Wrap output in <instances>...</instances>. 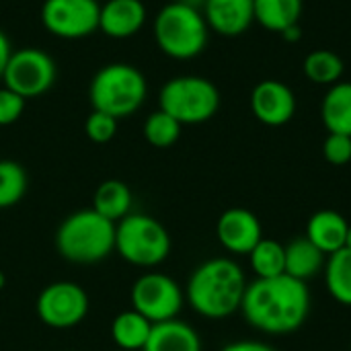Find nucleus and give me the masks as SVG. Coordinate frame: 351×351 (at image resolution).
I'll return each mask as SVG.
<instances>
[{
  "label": "nucleus",
  "mask_w": 351,
  "mask_h": 351,
  "mask_svg": "<svg viewBox=\"0 0 351 351\" xmlns=\"http://www.w3.org/2000/svg\"><path fill=\"white\" fill-rule=\"evenodd\" d=\"M241 313L245 321L269 335H290L298 331L311 313V292L304 282L290 276L257 278L247 284Z\"/></svg>",
  "instance_id": "f257e3e1"
},
{
  "label": "nucleus",
  "mask_w": 351,
  "mask_h": 351,
  "mask_svg": "<svg viewBox=\"0 0 351 351\" xmlns=\"http://www.w3.org/2000/svg\"><path fill=\"white\" fill-rule=\"evenodd\" d=\"M245 290L247 280L239 263L216 257L195 267L185 288V300L197 315L220 321L241 311Z\"/></svg>",
  "instance_id": "f03ea898"
},
{
  "label": "nucleus",
  "mask_w": 351,
  "mask_h": 351,
  "mask_svg": "<svg viewBox=\"0 0 351 351\" xmlns=\"http://www.w3.org/2000/svg\"><path fill=\"white\" fill-rule=\"evenodd\" d=\"M56 249L70 263H99L115 251V224L93 208L78 210L60 224Z\"/></svg>",
  "instance_id": "7ed1b4c3"
},
{
  "label": "nucleus",
  "mask_w": 351,
  "mask_h": 351,
  "mask_svg": "<svg viewBox=\"0 0 351 351\" xmlns=\"http://www.w3.org/2000/svg\"><path fill=\"white\" fill-rule=\"evenodd\" d=\"M148 95L144 74L125 62H113L97 70L90 80L88 97L93 111L107 113L115 119L136 113Z\"/></svg>",
  "instance_id": "20e7f679"
},
{
  "label": "nucleus",
  "mask_w": 351,
  "mask_h": 351,
  "mask_svg": "<svg viewBox=\"0 0 351 351\" xmlns=\"http://www.w3.org/2000/svg\"><path fill=\"white\" fill-rule=\"evenodd\" d=\"M210 27L202 10L181 2L165 4L154 16V41L173 60H191L208 45Z\"/></svg>",
  "instance_id": "39448f33"
},
{
  "label": "nucleus",
  "mask_w": 351,
  "mask_h": 351,
  "mask_svg": "<svg viewBox=\"0 0 351 351\" xmlns=\"http://www.w3.org/2000/svg\"><path fill=\"white\" fill-rule=\"evenodd\" d=\"M115 251L136 267H156L171 253V237L156 218L130 212L115 224Z\"/></svg>",
  "instance_id": "423d86ee"
},
{
  "label": "nucleus",
  "mask_w": 351,
  "mask_h": 351,
  "mask_svg": "<svg viewBox=\"0 0 351 351\" xmlns=\"http://www.w3.org/2000/svg\"><path fill=\"white\" fill-rule=\"evenodd\" d=\"M158 109L175 117L181 125H197L212 119L220 109L216 84L204 76H175L160 88Z\"/></svg>",
  "instance_id": "0eeeda50"
},
{
  "label": "nucleus",
  "mask_w": 351,
  "mask_h": 351,
  "mask_svg": "<svg viewBox=\"0 0 351 351\" xmlns=\"http://www.w3.org/2000/svg\"><path fill=\"white\" fill-rule=\"evenodd\" d=\"M130 298L132 308L152 325L177 319L185 302L181 286L171 276L160 271H148L140 276L132 286Z\"/></svg>",
  "instance_id": "6e6552de"
},
{
  "label": "nucleus",
  "mask_w": 351,
  "mask_h": 351,
  "mask_svg": "<svg viewBox=\"0 0 351 351\" xmlns=\"http://www.w3.org/2000/svg\"><path fill=\"white\" fill-rule=\"evenodd\" d=\"M4 86L27 99L45 95L56 82L53 58L39 47H21L10 53L2 74Z\"/></svg>",
  "instance_id": "1a4fd4ad"
},
{
  "label": "nucleus",
  "mask_w": 351,
  "mask_h": 351,
  "mask_svg": "<svg viewBox=\"0 0 351 351\" xmlns=\"http://www.w3.org/2000/svg\"><path fill=\"white\" fill-rule=\"evenodd\" d=\"M37 317L51 329H72L88 315V296L76 282H53L41 290L35 304Z\"/></svg>",
  "instance_id": "9d476101"
},
{
  "label": "nucleus",
  "mask_w": 351,
  "mask_h": 351,
  "mask_svg": "<svg viewBox=\"0 0 351 351\" xmlns=\"http://www.w3.org/2000/svg\"><path fill=\"white\" fill-rule=\"evenodd\" d=\"M101 6L97 0H45L41 23L60 39H82L99 31Z\"/></svg>",
  "instance_id": "9b49d317"
},
{
  "label": "nucleus",
  "mask_w": 351,
  "mask_h": 351,
  "mask_svg": "<svg viewBox=\"0 0 351 351\" xmlns=\"http://www.w3.org/2000/svg\"><path fill=\"white\" fill-rule=\"evenodd\" d=\"M251 111L263 125H286L296 113L294 90L282 80L265 78L251 90Z\"/></svg>",
  "instance_id": "f8f14e48"
},
{
  "label": "nucleus",
  "mask_w": 351,
  "mask_h": 351,
  "mask_svg": "<svg viewBox=\"0 0 351 351\" xmlns=\"http://www.w3.org/2000/svg\"><path fill=\"white\" fill-rule=\"evenodd\" d=\"M216 237L228 253L249 255L263 239V228L259 218L251 210L230 208L218 218Z\"/></svg>",
  "instance_id": "ddd939ff"
},
{
  "label": "nucleus",
  "mask_w": 351,
  "mask_h": 351,
  "mask_svg": "<svg viewBox=\"0 0 351 351\" xmlns=\"http://www.w3.org/2000/svg\"><path fill=\"white\" fill-rule=\"evenodd\" d=\"M202 12L210 31L222 37H239L255 23L253 0H206Z\"/></svg>",
  "instance_id": "4468645a"
},
{
  "label": "nucleus",
  "mask_w": 351,
  "mask_h": 351,
  "mask_svg": "<svg viewBox=\"0 0 351 351\" xmlns=\"http://www.w3.org/2000/svg\"><path fill=\"white\" fill-rule=\"evenodd\" d=\"M146 23V6L142 0H109L101 6L99 31L111 39H128Z\"/></svg>",
  "instance_id": "2eb2a0df"
},
{
  "label": "nucleus",
  "mask_w": 351,
  "mask_h": 351,
  "mask_svg": "<svg viewBox=\"0 0 351 351\" xmlns=\"http://www.w3.org/2000/svg\"><path fill=\"white\" fill-rule=\"evenodd\" d=\"M350 222L335 210H321L311 216L306 224V239L315 243L327 257L337 253L346 245Z\"/></svg>",
  "instance_id": "dca6fc26"
},
{
  "label": "nucleus",
  "mask_w": 351,
  "mask_h": 351,
  "mask_svg": "<svg viewBox=\"0 0 351 351\" xmlns=\"http://www.w3.org/2000/svg\"><path fill=\"white\" fill-rule=\"evenodd\" d=\"M142 351H202V339L191 325L171 319L152 325Z\"/></svg>",
  "instance_id": "f3484780"
},
{
  "label": "nucleus",
  "mask_w": 351,
  "mask_h": 351,
  "mask_svg": "<svg viewBox=\"0 0 351 351\" xmlns=\"http://www.w3.org/2000/svg\"><path fill=\"white\" fill-rule=\"evenodd\" d=\"M284 247H286V276L306 284L311 278L319 276L325 269L327 255L306 237H296Z\"/></svg>",
  "instance_id": "a211bd4d"
},
{
  "label": "nucleus",
  "mask_w": 351,
  "mask_h": 351,
  "mask_svg": "<svg viewBox=\"0 0 351 351\" xmlns=\"http://www.w3.org/2000/svg\"><path fill=\"white\" fill-rule=\"evenodd\" d=\"M321 119L329 134L351 136V82L339 80L329 86L321 103Z\"/></svg>",
  "instance_id": "6ab92c4d"
},
{
  "label": "nucleus",
  "mask_w": 351,
  "mask_h": 351,
  "mask_svg": "<svg viewBox=\"0 0 351 351\" xmlns=\"http://www.w3.org/2000/svg\"><path fill=\"white\" fill-rule=\"evenodd\" d=\"M255 4V21L276 33H284L288 27L298 25L304 0H253Z\"/></svg>",
  "instance_id": "aec40b11"
},
{
  "label": "nucleus",
  "mask_w": 351,
  "mask_h": 351,
  "mask_svg": "<svg viewBox=\"0 0 351 351\" xmlns=\"http://www.w3.org/2000/svg\"><path fill=\"white\" fill-rule=\"evenodd\" d=\"M93 210L103 218L117 224L132 210V191L119 179L103 181L93 195Z\"/></svg>",
  "instance_id": "412c9836"
},
{
  "label": "nucleus",
  "mask_w": 351,
  "mask_h": 351,
  "mask_svg": "<svg viewBox=\"0 0 351 351\" xmlns=\"http://www.w3.org/2000/svg\"><path fill=\"white\" fill-rule=\"evenodd\" d=\"M152 323L144 319L134 308L119 313L111 323V339L121 351H142L148 335H150Z\"/></svg>",
  "instance_id": "4be33fe9"
},
{
  "label": "nucleus",
  "mask_w": 351,
  "mask_h": 351,
  "mask_svg": "<svg viewBox=\"0 0 351 351\" xmlns=\"http://www.w3.org/2000/svg\"><path fill=\"white\" fill-rule=\"evenodd\" d=\"M325 284L333 300L343 306H351V251L339 249L325 261Z\"/></svg>",
  "instance_id": "5701e85b"
},
{
  "label": "nucleus",
  "mask_w": 351,
  "mask_h": 351,
  "mask_svg": "<svg viewBox=\"0 0 351 351\" xmlns=\"http://www.w3.org/2000/svg\"><path fill=\"white\" fill-rule=\"evenodd\" d=\"M302 70L306 78L315 84L323 86H333L335 82L341 80L346 72V64L339 53L331 49H315L304 58Z\"/></svg>",
  "instance_id": "b1692460"
},
{
  "label": "nucleus",
  "mask_w": 351,
  "mask_h": 351,
  "mask_svg": "<svg viewBox=\"0 0 351 351\" xmlns=\"http://www.w3.org/2000/svg\"><path fill=\"white\" fill-rule=\"evenodd\" d=\"M257 278H278L286 274V247L274 239H261L249 253Z\"/></svg>",
  "instance_id": "393cba45"
},
{
  "label": "nucleus",
  "mask_w": 351,
  "mask_h": 351,
  "mask_svg": "<svg viewBox=\"0 0 351 351\" xmlns=\"http://www.w3.org/2000/svg\"><path fill=\"white\" fill-rule=\"evenodd\" d=\"M181 130L183 125L162 109L152 111L144 121V138L154 148H171L181 138Z\"/></svg>",
  "instance_id": "a878e982"
},
{
  "label": "nucleus",
  "mask_w": 351,
  "mask_h": 351,
  "mask_svg": "<svg viewBox=\"0 0 351 351\" xmlns=\"http://www.w3.org/2000/svg\"><path fill=\"white\" fill-rule=\"evenodd\" d=\"M27 191V173L14 160H0V210L16 206Z\"/></svg>",
  "instance_id": "bb28decb"
},
{
  "label": "nucleus",
  "mask_w": 351,
  "mask_h": 351,
  "mask_svg": "<svg viewBox=\"0 0 351 351\" xmlns=\"http://www.w3.org/2000/svg\"><path fill=\"white\" fill-rule=\"evenodd\" d=\"M117 121L115 117L107 115V113H101V111H93L88 117H86V123H84V132L88 136L90 142L95 144H107L115 138L117 134Z\"/></svg>",
  "instance_id": "cd10ccee"
},
{
  "label": "nucleus",
  "mask_w": 351,
  "mask_h": 351,
  "mask_svg": "<svg viewBox=\"0 0 351 351\" xmlns=\"http://www.w3.org/2000/svg\"><path fill=\"white\" fill-rule=\"evenodd\" d=\"M323 156L329 165L343 167L351 160V136L329 134L323 142Z\"/></svg>",
  "instance_id": "c85d7f7f"
},
{
  "label": "nucleus",
  "mask_w": 351,
  "mask_h": 351,
  "mask_svg": "<svg viewBox=\"0 0 351 351\" xmlns=\"http://www.w3.org/2000/svg\"><path fill=\"white\" fill-rule=\"evenodd\" d=\"M25 111V99L14 90L2 86L0 88V125H12Z\"/></svg>",
  "instance_id": "c756f323"
},
{
  "label": "nucleus",
  "mask_w": 351,
  "mask_h": 351,
  "mask_svg": "<svg viewBox=\"0 0 351 351\" xmlns=\"http://www.w3.org/2000/svg\"><path fill=\"white\" fill-rule=\"evenodd\" d=\"M220 351H278L276 348H271L269 343H263V341H251V339H245V341H232L228 346H224Z\"/></svg>",
  "instance_id": "7c9ffc66"
},
{
  "label": "nucleus",
  "mask_w": 351,
  "mask_h": 351,
  "mask_svg": "<svg viewBox=\"0 0 351 351\" xmlns=\"http://www.w3.org/2000/svg\"><path fill=\"white\" fill-rule=\"evenodd\" d=\"M12 49H10V41L6 37V33L0 29V80H2V74H4V68L8 64V58H10Z\"/></svg>",
  "instance_id": "2f4dec72"
},
{
  "label": "nucleus",
  "mask_w": 351,
  "mask_h": 351,
  "mask_svg": "<svg viewBox=\"0 0 351 351\" xmlns=\"http://www.w3.org/2000/svg\"><path fill=\"white\" fill-rule=\"evenodd\" d=\"M288 43H296V41H300V37H302V31H300V23L298 25H292V27H288L284 33H280Z\"/></svg>",
  "instance_id": "473e14b6"
},
{
  "label": "nucleus",
  "mask_w": 351,
  "mask_h": 351,
  "mask_svg": "<svg viewBox=\"0 0 351 351\" xmlns=\"http://www.w3.org/2000/svg\"><path fill=\"white\" fill-rule=\"evenodd\" d=\"M177 2H181L185 6H191L195 10H204V4H206V0H177Z\"/></svg>",
  "instance_id": "72a5a7b5"
},
{
  "label": "nucleus",
  "mask_w": 351,
  "mask_h": 351,
  "mask_svg": "<svg viewBox=\"0 0 351 351\" xmlns=\"http://www.w3.org/2000/svg\"><path fill=\"white\" fill-rule=\"evenodd\" d=\"M343 249H350L351 251V224H350V228H348V237H346V245H343Z\"/></svg>",
  "instance_id": "f704fd0d"
},
{
  "label": "nucleus",
  "mask_w": 351,
  "mask_h": 351,
  "mask_svg": "<svg viewBox=\"0 0 351 351\" xmlns=\"http://www.w3.org/2000/svg\"><path fill=\"white\" fill-rule=\"evenodd\" d=\"M4 284H6V278H4V274H2V269H0V290L4 288Z\"/></svg>",
  "instance_id": "c9c22d12"
}]
</instances>
